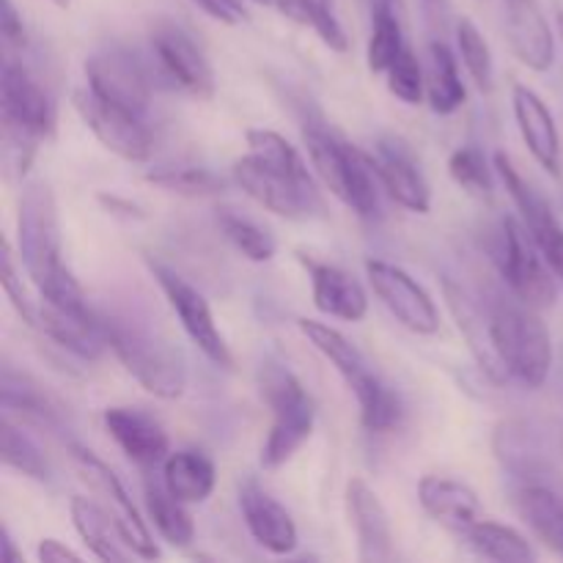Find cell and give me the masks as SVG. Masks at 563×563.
I'll return each mask as SVG.
<instances>
[{"mask_svg":"<svg viewBox=\"0 0 563 563\" xmlns=\"http://www.w3.org/2000/svg\"><path fill=\"white\" fill-rule=\"evenodd\" d=\"M86 86L97 97L146 119L152 108V80L141 60L119 44L93 49L86 58Z\"/></svg>","mask_w":563,"mask_h":563,"instance_id":"obj_12","label":"cell"},{"mask_svg":"<svg viewBox=\"0 0 563 563\" xmlns=\"http://www.w3.org/2000/svg\"><path fill=\"white\" fill-rule=\"evenodd\" d=\"M69 515H71V526H75L77 537H80L82 544L91 550L93 559L115 563V561H130L132 555H135L130 548H126L115 517L110 515L104 506H99L97 500H88L82 498V495H75V498L69 500Z\"/></svg>","mask_w":563,"mask_h":563,"instance_id":"obj_26","label":"cell"},{"mask_svg":"<svg viewBox=\"0 0 563 563\" xmlns=\"http://www.w3.org/2000/svg\"><path fill=\"white\" fill-rule=\"evenodd\" d=\"M405 31L396 16V9L390 0H377L372 11V36H368V69L374 75H385L396 58L405 53Z\"/></svg>","mask_w":563,"mask_h":563,"instance_id":"obj_32","label":"cell"},{"mask_svg":"<svg viewBox=\"0 0 563 563\" xmlns=\"http://www.w3.org/2000/svg\"><path fill=\"white\" fill-rule=\"evenodd\" d=\"M102 324L113 355L146 394L165 401L181 399L187 388V361L179 346L130 317L102 313Z\"/></svg>","mask_w":563,"mask_h":563,"instance_id":"obj_6","label":"cell"},{"mask_svg":"<svg viewBox=\"0 0 563 563\" xmlns=\"http://www.w3.org/2000/svg\"><path fill=\"white\" fill-rule=\"evenodd\" d=\"M99 203H104V207L110 209V214H121V218H126V220L143 218L141 207H135V203L124 201V198H119V196H99Z\"/></svg>","mask_w":563,"mask_h":563,"instance_id":"obj_44","label":"cell"},{"mask_svg":"<svg viewBox=\"0 0 563 563\" xmlns=\"http://www.w3.org/2000/svg\"><path fill=\"white\" fill-rule=\"evenodd\" d=\"M148 38H152V49L157 55L159 66L176 86L185 88L187 93L198 99L214 97V86H218L214 69L201 44L192 38L187 27H181L174 20H157L152 25Z\"/></svg>","mask_w":563,"mask_h":563,"instance_id":"obj_16","label":"cell"},{"mask_svg":"<svg viewBox=\"0 0 563 563\" xmlns=\"http://www.w3.org/2000/svg\"><path fill=\"white\" fill-rule=\"evenodd\" d=\"M3 548H5V559L9 561H22V555H16L14 542H11V533L3 531Z\"/></svg>","mask_w":563,"mask_h":563,"instance_id":"obj_45","label":"cell"},{"mask_svg":"<svg viewBox=\"0 0 563 563\" xmlns=\"http://www.w3.org/2000/svg\"><path fill=\"white\" fill-rule=\"evenodd\" d=\"M214 484H218V467L203 451H170L168 460L163 462V487L181 504H203L212 498Z\"/></svg>","mask_w":563,"mask_h":563,"instance_id":"obj_27","label":"cell"},{"mask_svg":"<svg viewBox=\"0 0 563 563\" xmlns=\"http://www.w3.org/2000/svg\"><path fill=\"white\" fill-rule=\"evenodd\" d=\"M372 157L379 176V185H383L385 196L390 201H396L401 209L416 214H427L432 209L429 181L423 176V170L418 168L416 159L410 157V152H405L399 143H379L372 152Z\"/></svg>","mask_w":563,"mask_h":563,"instance_id":"obj_23","label":"cell"},{"mask_svg":"<svg viewBox=\"0 0 563 563\" xmlns=\"http://www.w3.org/2000/svg\"><path fill=\"white\" fill-rule=\"evenodd\" d=\"M462 537H465L467 548L476 555L487 561L498 563H528L537 561L539 553L533 550V544L528 542V537H522L517 528L504 526V522L493 520H476L467 528H462Z\"/></svg>","mask_w":563,"mask_h":563,"instance_id":"obj_29","label":"cell"},{"mask_svg":"<svg viewBox=\"0 0 563 563\" xmlns=\"http://www.w3.org/2000/svg\"><path fill=\"white\" fill-rule=\"evenodd\" d=\"M36 555H38V561H42V563H64V561L77 563V561H82V555L77 553V550L66 548V544L58 542V539H42V542H38V548H36Z\"/></svg>","mask_w":563,"mask_h":563,"instance_id":"obj_43","label":"cell"},{"mask_svg":"<svg viewBox=\"0 0 563 563\" xmlns=\"http://www.w3.org/2000/svg\"><path fill=\"white\" fill-rule=\"evenodd\" d=\"M385 77H388L385 80L388 91L405 104H421L427 99V71L410 47H405V53L390 64Z\"/></svg>","mask_w":563,"mask_h":563,"instance_id":"obj_39","label":"cell"},{"mask_svg":"<svg viewBox=\"0 0 563 563\" xmlns=\"http://www.w3.org/2000/svg\"><path fill=\"white\" fill-rule=\"evenodd\" d=\"M218 229L225 240L231 242L236 253L247 258V262H273L275 253H278V242H275L273 231L258 225L256 220L245 218L240 212H231V209H223L218 214Z\"/></svg>","mask_w":563,"mask_h":563,"instance_id":"obj_34","label":"cell"},{"mask_svg":"<svg viewBox=\"0 0 563 563\" xmlns=\"http://www.w3.org/2000/svg\"><path fill=\"white\" fill-rule=\"evenodd\" d=\"M71 104L86 121L88 130L93 132V137L115 157L126 159V163H146L152 157L154 137L143 115L97 97L88 86L71 93Z\"/></svg>","mask_w":563,"mask_h":563,"instance_id":"obj_11","label":"cell"},{"mask_svg":"<svg viewBox=\"0 0 563 563\" xmlns=\"http://www.w3.org/2000/svg\"><path fill=\"white\" fill-rule=\"evenodd\" d=\"M203 14H209L212 20L223 22V25H240L247 20V11L242 0H192Z\"/></svg>","mask_w":563,"mask_h":563,"instance_id":"obj_41","label":"cell"},{"mask_svg":"<svg viewBox=\"0 0 563 563\" xmlns=\"http://www.w3.org/2000/svg\"><path fill=\"white\" fill-rule=\"evenodd\" d=\"M495 258H498L500 278L506 280V286H509L517 300L537 308V311L553 306L555 297H559V286H555L559 275L553 273L548 258L542 256L533 236L522 225V220L511 218V214L500 220L498 256Z\"/></svg>","mask_w":563,"mask_h":563,"instance_id":"obj_9","label":"cell"},{"mask_svg":"<svg viewBox=\"0 0 563 563\" xmlns=\"http://www.w3.org/2000/svg\"><path fill=\"white\" fill-rule=\"evenodd\" d=\"M16 258L38 295L75 275L64 262L58 201L53 187L38 176H31L22 187L16 212Z\"/></svg>","mask_w":563,"mask_h":563,"instance_id":"obj_5","label":"cell"},{"mask_svg":"<svg viewBox=\"0 0 563 563\" xmlns=\"http://www.w3.org/2000/svg\"><path fill=\"white\" fill-rule=\"evenodd\" d=\"M559 27H561V36H563V11L559 14Z\"/></svg>","mask_w":563,"mask_h":563,"instance_id":"obj_48","label":"cell"},{"mask_svg":"<svg viewBox=\"0 0 563 563\" xmlns=\"http://www.w3.org/2000/svg\"><path fill=\"white\" fill-rule=\"evenodd\" d=\"M3 462L5 467L33 478V482H49V476H53L47 456L33 443L25 427L11 416H3Z\"/></svg>","mask_w":563,"mask_h":563,"instance_id":"obj_36","label":"cell"},{"mask_svg":"<svg viewBox=\"0 0 563 563\" xmlns=\"http://www.w3.org/2000/svg\"><path fill=\"white\" fill-rule=\"evenodd\" d=\"M146 267L152 278L157 280L159 289H163L165 300H168L170 311L179 319L181 330L201 350V355L218 368H234V355H231L229 344H225L223 333H220L218 322H214V313L209 308L207 297L190 280H185L176 269L157 262V258L146 256Z\"/></svg>","mask_w":563,"mask_h":563,"instance_id":"obj_10","label":"cell"},{"mask_svg":"<svg viewBox=\"0 0 563 563\" xmlns=\"http://www.w3.org/2000/svg\"><path fill=\"white\" fill-rule=\"evenodd\" d=\"M346 517L355 531L357 561L388 563L394 561V528L379 495L363 476H352L344 493Z\"/></svg>","mask_w":563,"mask_h":563,"instance_id":"obj_17","label":"cell"},{"mask_svg":"<svg viewBox=\"0 0 563 563\" xmlns=\"http://www.w3.org/2000/svg\"><path fill=\"white\" fill-rule=\"evenodd\" d=\"M449 174L456 185L476 198H493L495 192V163L489 165L487 154L478 146H462L449 157Z\"/></svg>","mask_w":563,"mask_h":563,"instance_id":"obj_38","label":"cell"},{"mask_svg":"<svg viewBox=\"0 0 563 563\" xmlns=\"http://www.w3.org/2000/svg\"><path fill=\"white\" fill-rule=\"evenodd\" d=\"M247 154L234 159L231 179L258 207L286 220H308L324 212L308 163L280 132L253 126L245 132Z\"/></svg>","mask_w":563,"mask_h":563,"instance_id":"obj_1","label":"cell"},{"mask_svg":"<svg viewBox=\"0 0 563 563\" xmlns=\"http://www.w3.org/2000/svg\"><path fill=\"white\" fill-rule=\"evenodd\" d=\"M0 108H3L5 146L20 154V168L25 170L38 143L55 132V104L38 77L14 55L3 58Z\"/></svg>","mask_w":563,"mask_h":563,"instance_id":"obj_8","label":"cell"},{"mask_svg":"<svg viewBox=\"0 0 563 563\" xmlns=\"http://www.w3.org/2000/svg\"><path fill=\"white\" fill-rule=\"evenodd\" d=\"M0 31H3L5 47H25L27 31L22 14L16 11L14 0H3V14H0Z\"/></svg>","mask_w":563,"mask_h":563,"instance_id":"obj_42","label":"cell"},{"mask_svg":"<svg viewBox=\"0 0 563 563\" xmlns=\"http://www.w3.org/2000/svg\"><path fill=\"white\" fill-rule=\"evenodd\" d=\"M517 511L526 526L563 559V500L550 487L526 484L517 493Z\"/></svg>","mask_w":563,"mask_h":563,"instance_id":"obj_30","label":"cell"},{"mask_svg":"<svg viewBox=\"0 0 563 563\" xmlns=\"http://www.w3.org/2000/svg\"><path fill=\"white\" fill-rule=\"evenodd\" d=\"M427 3H440V0H427Z\"/></svg>","mask_w":563,"mask_h":563,"instance_id":"obj_49","label":"cell"},{"mask_svg":"<svg viewBox=\"0 0 563 563\" xmlns=\"http://www.w3.org/2000/svg\"><path fill=\"white\" fill-rule=\"evenodd\" d=\"M275 5L286 16L300 20L302 25L311 27L333 53H346L350 49V38H346L339 16H335L333 0H275Z\"/></svg>","mask_w":563,"mask_h":563,"instance_id":"obj_35","label":"cell"},{"mask_svg":"<svg viewBox=\"0 0 563 563\" xmlns=\"http://www.w3.org/2000/svg\"><path fill=\"white\" fill-rule=\"evenodd\" d=\"M427 102L438 115H451L467 102V88L460 75L456 55L445 42H429L427 47Z\"/></svg>","mask_w":563,"mask_h":563,"instance_id":"obj_28","label":"cell"},{"mask_svg":"<svg viewBox=\"0 0 563 563\" xmlns=\"http://www.w3.org/2000/svg\"><path fill=\"white\" fill-rule=\"evenodd\" d=\"M493 163L500 181H504L506 192H509L517 212H520L522 225H526L528 234L533 236V242L539 245L542 256L548 258V264L553 267V273L563 280V223L559 220V214L550 207L548 198H544L542 192L515 168L509 154L495 152Z\"/></svg>","mask_w":563,"mask_h":563,"instance_id":"obj_14","label":"cell"},{"mask_svg":"<svg viewBox=\"0 0 563 563\" xmlns=\"http://www.w3.org/2000/svg\"><path fill=\"white\" fill-rule=\"evenodd\" d=\"M253 3H258V5H275V0H253Z\"/></svg>","mask_w":563,"mask_h":563,"instance_id":"obj_47","label":"cell"},{"mask_svg":"<svg viewBox=\"0 0 563 563\" xmlns=\"http://www.w3.org/2000/svg\"><path fill=\"white\" fill-rule=\"evenodd\" d=\"M418 504L432 520L460 531L482 520V500L476 489L449 476H423L418 482Z\"/></svg>","mask_w":563,"mask_h":563,"instance_id":"obj_25","label":"cell"},{"mask_svg":"<svg viewBox=\"0 0 563 563\" xmlns=\"http://www.w3.org/2000/svg\"><path fill=\"white\" fill-rule=\"evenodd\" d=\"M3 289H5V297H9V302L14 306V311L20 313L22 322L31 324V328H36L38 302L31 300L27 289L22 286L20 273H16L14 251H11L9 242H5V247H3Z\"/></svg>","mask_w":563,"mask_h":563,"instance_id":"obj_40","label":"cell"},{"mask_svg":"<svg viewBox=\"0 0 563 563\" xmlns=\"http://www.w3.org/2000/svg\"><path fill=\"white\" fill-rule=\"evenodd\" d=\"M302 143L311 168L344 207H350L363 220H377L383 214L385 190L379 185L372 152H363L355 143L344 141L322 121H306Z\"/></svg>","mask_w":563,"mask_h":563,"instance_id":"obj_3","label":"cell"},{"mask_svg":"<svg viewBox=\"0 0 563 563\" xmlns=\"http://www.w3.org/2000/svg\"><path fill=\"white\" fill-rule=\"evenodd\" d=\"M366 278L372 284L374 295L383 300L396 317L401 328L418 335H434L440 330V308L432 300L423 284H418L405 267L390 264L385 258H368Z\"/></svg>","mask_w":563,"mask_h":563,"instance_id":"obj_13","label":"cell"},{"mask_svg":"<svg viewBox=\"0 0 563 563\" xmlns=\"http://www.w3.org/2000/svg\"><path fill=\"white\" fill-rule=\"evenodd\" d=\"M297 328L355 394L357 407H361V427L372 434L396 432L405 421V401L390 385L379 379L377 372H372L366 355L341 330L317 319H297Z\"/></svg>","mask_w":563,"mask_h":563,"instance_id":"obj_2","label":"cell"},{"mask_svg":"<svg viewBox=\"0 0 563 563\" xmlns=\"http://www.w3.org/2000/svg\"><path fill=\"white\" fill-rule=\"evenodd\" d=\"M258 390H262L264 405L273 412L269 434L262 445V467L278 471L311 440L313 423H317V401L291 368L273 361L262 363L258 368Z\"/></svg>","mask_w":563,"mask_h":563,"instance_id":"obj_7","label":"cell"},{"mask_svg":"<svg viewBox=\"0 0 563 563\" xmlns=\"http://www.w3.org/2000/svg\"><path fill=\"white\" fill-rule=\"evenodd\" d=\"M390 3H394V5H396V3H399V0H390Z\"/></svg>","mask_w":563,"mask_h":563,"instance_id":"obj_50","label":"cell"},{"mask_svg":"<svg viewBox=\"0 0 563 563\" xmlns=\"http://www.w3.org/2000/svg\"><path fill=\"white\" fill-rule=\"evenodd\" d=\"M104 432L121 454L141 467L163 465L170 454V440L163 423L141 407H108L102 412Z\"/></svg>","mask_w":563,"mask_h":563,"instance_id":"obj_18","label":"cell"},{"mask_svg":"<svg viewBox=\"0 0 563 563\" xmlns=\"http://www.w3.org/2000/svg\"><path fill=\"white\" fill-rule=\"evenodd\" d=\"M300 262L306 264L308 275H311V291L317 311H322L324 317L341 319V322H363L366 319L368 295L355 275L346 273L344 267L313 262L308 256H300Z\"/></svg>","mask_w":563,"mask_h":563,"instance_id":"obj_22","label":"cell"},{"mask_svg":"<svg viewBox=\"0 0 563 563\" xmlns=\"http://www.w3.org/2000/svg\"><path fill=\"white\" fill-rule=\"evenodd\" d=\"M0 394H3L5 416H20V423H31V427L47 429L53 434L64 432V407L27 374L5 366Z\"/></svg>","mask_w":563,"mask_h":563,"instance_id":"obj_24","label":"cell"},{"mask_svg":"<svg viewBox=\"0 0 563 563\" xmlns=\"http://www.w3.org/2000/svg\"><path fill=\"white\" fill-rule=\"evenodd\" d=\"M509 47L522 66L548 71L555 64V36L539 0H500Z\"/></svg>","mask_w":563,"mask_h":563,"instance_id":"obj_19","label":"cell"},{"mask_svg":"<svg viewBox=\"0 0 563 563\" xmlns=\"http://www.w3.org/2000/svg\"><path fill=\"white\" fill-rule=\"evenodd\" d=\"M240 511L245 520L247 531H251L253 542L264 548L273 555H291L300 544V533H297L295 520L286 511L284 504L273 498L264 487L256 482H245L240 487Z\"/></svg>","mask_w":563,"mask_h":563,"instance_id":"obj_20","label":"cell"},{"mask_svg":"<svg viewBox=\"0 0 563 563\" xmlns=\"http://www.w3.org/2000/svg\"><path fill=\"white\" fill-rule=\"evenodd\" d=\"M511 110H515L517 130L526 141L531 157L542 165L548 174H561V135L555 124L553 110L531 86L517 82L511 88Z\"/></svg>","mask_w":563,"mask_h":563,"instance_id":"obj_21","label":"cell"},{"mask_svg":"<svg viewBox=\"0 0 563 563\" xmlns=\"http://www.w3.org/2000/svg\"><path fill=\"white\" fill-rule=\"evenodd\" d=\"M493 355L504 377L537 390L553 366V339L537 308L511 297H495L487 306Z\"/></svg>","mask_w":563,"mask_h":563,"instance_id":"obj_4","label":"cell"},{"mask_svg":"<svg viewBox=\"0 0 563 563\" xmlns=\"http://www.w3.org/2000/svg\"><path fill=\"white\" fill-rule=\"evenodd\" d=\"M146 515L148 522L154 526V531L163 537V542H168L170 548L185 550L190 548L192 539H196V522H192L187 504H181L179 498L168 493L159 484H146Z\"/></svg>","mask_w":563,"mask_h":563,"instance_id":"obj_31","label":"cell"},{"mask_svg":"<svg viewBox=\"0 0 563 563\" xmlns=\"http://www.w3.org/2000/svg\"><path fill=\"white\" fill-rule=\"evenodd\" d=\"M49 3H53V5H58V9H69V5H71V0H49Z\"/></svg>","mask_w":563,"mask_h":563,"instance_id":"obj_46","label":"cell"},{"mask_svg":"<svg viewBox=\"0 0 563 563\" xmlns=\"http://www.w3.org/2000/svg\"><path fill=\"white\" fill-rule=\"evenodd\" d=\"M143 179L165 192H176V196L190 198L220 196V192H225V187H229L223 176L214 174L212 168H201V165H159V168L146 170Z\"/></svg>","mask_w":563,"mask_h":563,"instance_id":"obj_33","label":"cell"},{"mask_svg":"<svg viewBox=\"0 0 563 563\" xmlns=\"http://www.w3.org/2000/svg\"><path fill=\"white\" fill-rule=\"evenodd\" d=\"M69 451L71 460L80 467L82 478H86V482L104 498V509L115 517V522H119L121 528V537H124L126 548L135 553V559H159V550L157 544H154L152 533H148L146 520L141 517L137 506L132 504L130 493L124 489L121 478L110 471V465H104L93 451L82 449V445L77 443H71Z\"/></svg>","mask_w":563,"mask_h":563,"instance_id":"obj_15","label":"cell"},{"mask_svg":"<svg viewBox=\"0 0 563 563\" xmlns=\"http://www.w3.org/2000/svg\"><path fill=\"white\" fill-rule=\"evenodd\" d=\"M456 47H460V58L465 64L467 75L476 82V88L482 93H489L495 86V60L489 42L484 38V33L478 31V25L467 16H462L456 22Z\"/></svg>","mask_w":563,"mask_h":563,"instance_id":"obj_37","label":"cell"}]
</instances>
